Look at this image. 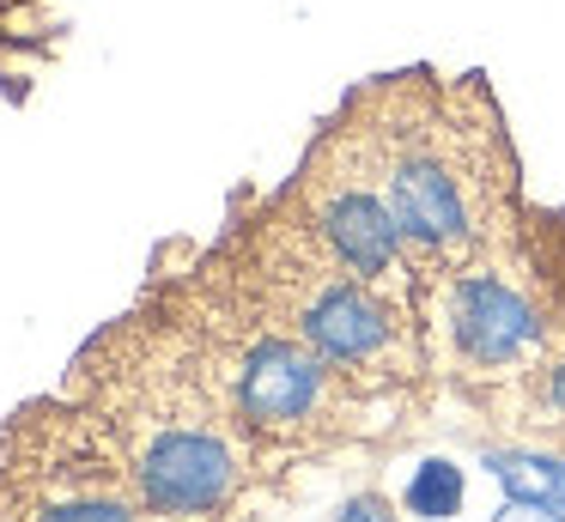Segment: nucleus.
<instances>
[{
	"mask_svg": "<svg viewBox=\"0 0 565 522\" xmlns=\"http://www.w3.org/2000/svg\"><path fill=\"white\" fill-rule=\"evenodd\" d=\"M341 128L371 164L419 274L480 262L511 206V152L492 97L468 85H431V73H395L347 104Z\"/></svg>",
	"mask_w": 565,
	"mask_h": 522,
	"instance_id": "f257e3e1",
	"label": "nucleus"
},
{
	"mask_svg": "<svg viewBox=\"0 0 565 522\" xmlns=\"http://www.w3.org/2000/svg\"><path fill=\"white\" fill-rule=\"evenodd\" d=\"M104 419L122 480L152 522H232L256 480V437L207 395L189 364H128L110 376Z\"/></svg>",
	"mask_w": 565,
	"mask_h": 522,
	"instance_id": "f03ea898",
	"label": "nucleus"
},
{
	"mask_svg": "<svg viewBox=\"0 0 565 522\" xmlns=\"http://www.w3.org/2000/svg\"><path fill=\"white\" fill-rule=\"evenodd\" d=\"M189 359H195L207 395L256 444H322V437H347L359 425L353 413L365 388L268 316L262 322L220 316L213 328H195Z\"/></svg>",
	"mask_w": 565,
	"mask_h": 522,
	"instance_id": "7ed1b4c3",
	"label": "nucleus"
},
{
	"mask_svg": "<svg viewBox=\"0 0 565 522\" xmlns=\"http://www.w3.org/2000/svg\"><path fill=\"white\" fill-rule=\"evenodd\" d=\"M286 206L298 213V225L317 237V249L329 255L341 274L365 279V286L390 291V298L414 303L426 274H419L414 249H407L402 225H395L390 201H383L371 164L359 158L353 134L341 121H329L317 146H310L305 170L286 189Z\"/></svg>",
	"mask_w": 565,
	"mask_h": 522,
	"instance_id": "20e7f679",
	"label": "nucleus"
},
{
	"mask_svg": "<svg viewBox=\"0 0 565 522\" xmlns=\"http://www.w3.org/2000/svg\"><path fill=\"white\" fill-rule=\"evenodd\" d=\"M419 298H426L431 352L456 376H475V383L523 376L529 364H541V352L553 340L547 310L492 262H468V267H450V274H431L419 286Z\"/></svg>",
	"mask_w": 565,
	"mask_h": 522,
	"instance_id": "39448f33",
	"label": "nucleus"
},
{
	"mask_svg": "<svg viewBox=\"0 0 565 522\" xmlns=\"http://www.w3.org/2000/svg\"><path fill=\"white\" fill-rule=\"evenodd\" d=\"M487 468L516 504L565 510V456H547V449H487Z\"/></svg>",
	"mask_w": 565,
	"mask_h": 522,
	"instance_id": "423d86ee",
	"label": "nucleus"
},
{
	"mask_svg": "<svg viewBox=\"0 0 565 522\" xmlns=\"http://www.w3.org/2000/svg\"><path fill=\"white\" fill-rule=\"evenodd\" d=\"M462 498H468V473L450 456H426L402 486V510L419 522H450L462 510Z\"/></svg>",
	"mask_w": 565,
	"mask_h": 522,
	"instance_id": "0eeeda50",
	"label": "nucleus"
},
{
	"mask_svg": "<svg viewBox=\"0 0 565 522\" xmlns=\"http://www.w3.org/2000/svg\"><path fill=\"white\" fill-rule=\"evenodd\" d=\"M334 522H402V516H395V504L383 492H353L341 510H334Z\"/></svg>",
	"mask_w": 565,
	"mask_h": 522,
	"instance_id": "6e6552de",
	"label": "nucleus"
},
{
	"mask_svg": "<svg viewBox=\"0 0 565 522\" xmlns=\"http://www.w3.org/2000/svg\"><path fill=\"white\" fill-rule=\"evenodd\" d=\"M535 395H541V407H547L553 419H565V359L541 364V383H535Z\"/></svg>",
	"mask_w": 565,
	"mask_h": 522,
	"instance_id": "1a4fd4ad",
	"label": "nucleus"
},
{
	"mask_svg": "<svg viewBox=\"0 0 565 522\" xmlns=\"http://www.w3.org/2000/svg\"><path fill=\"white\" fill-rule=\"evenodd\" d=\"M0 7H7V0H0Z\"/></svg>",
	"mask_w": 565,
	"mask_h": 522,
	"instance_id": "9d476101",
	"label": "nucleus"
}]
</instances>
